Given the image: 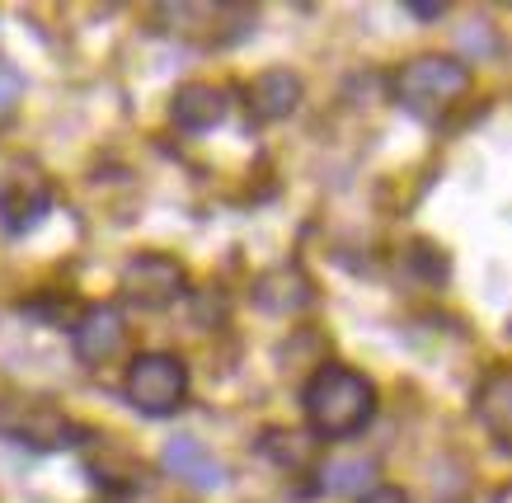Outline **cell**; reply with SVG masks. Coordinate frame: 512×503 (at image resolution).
<instances>
[{
  "mask_svg": "<svg viewBox=\"0 0 512 503\" xmlns=\"http://www.w3.org/2000/svg\"><path fill=\"white\" fill-rule=\"evenodd\" d=\"M170 118L184 132H212V127L226 118V90L221 85H207V80H188L174 90Z\"/></svg>",
  "mask_w": 512,
  "mask_h": 503,
  "instance_id": "cell-8",
  "label": "cell"
},
{
  "mask_svg": "<svg viewBox=\"0 0 512 503\" xmlns=\"http://www.w3.org/2000/svg\"><path fill=\"white\" fill-rule=\"evenodd\" d=\"M0 433L10 442H24V447H66V433H71V424H66L57 409L38 405V400H24V405H15V414H5L0 409Z\"/></svg>",
  "mask_w": 512,
  "mask_h": 503,
  "instance_id": "cell-6",
  "label": "cell"
},
{
  "mask_svg": "<svg viewBox=\"0 0 512 503\" xmlns=\"http://www.w3.org/2000/svg\"><path fill=\"white\" fill-rule=\"evenodd\" d=\"M296 104H301V80L292 71H264V76L249 85V109H254V118H264V123L287 118Z\"/></svg>",
  "mask_w": 512,
  "mask_h": 503,
  "instance_id": "cell-12",
  "label": "cell"
},
{
  "mask_svg": "<svg viewBox=\"0 0 512 503\" xmlns=\"http://www.w3.org/2000/svg\"><path fill=\"white\" fill-rule=\"evenodd\" d=\"M254 301H259L264 311H273V315H296L301 306H311V278H306L301 268L282 264V268H273V273L259 278Z\"/></svg>",
  "mask_w": 512,
  "mask_h": 503,
  "instance_id": "cell-11",
  "label": "cell"
},
{
  "mask_svg": "<svg viewBox=\"0 0 512 503\" xmlns=\"http://www.w3.org/2000/svg\"><path fill=\"white\" fill-rule=\"evenodd\" d=\"M409 15L414 19H442L447 15V5H442V0H437V5L433 0H414V5H409Z\"/></svg>",
  "mask_w": 512,
  "mask_h": 503,
  "instance_id": "cell-16",
  "label": "cell"
},
{
  "mask_svg": "<svg viewBox=\"0 0 512 503\" xmlns=\"http://www.w3.org/2000/svg\"><path fill=\"white\" fill-rule=\"evenodd\" d=\"M367 480H372V461H357V456H334L320 471V489L329 494H357Z\"/></svg>",
  "mask_w": 512,
  "mask_h": 503,
  "instance_id": "cell-13",
  "label": "cell"
},
{
  "mask_svg": "<svg viewBox=\"0 0 512 503\" xmlns=\"http://www.w3.org/2000/svg\"><path fill=\"white\" fill-rule=\"evenodd\" d=\"M362 503H409V494H404V489H395V485H376V489H367V494H362Z\"/></svg>",
  "mask_w": 512,
  "mask_h": 503,
  "instance_id": "cell-15",
  "label": "cell"
},
{
  "mask_svg": "<svg viewBox=\"0 0 512 503\" xmlns=\"http://www.w3.org/2000/svg\"><path fill=\"white\" fill-rule=\"evenodd\" d=\"M466 90H470V71L456 57H414L395 76V99L423 123L447 118L466 99Z\"/></svg>",
  "mask_w": 512,
  "mask_h": 503,
  "instance_id": "cell-2",
  "label": "cell"
},
{
  "mask_svg": "<svg viewBox=\"0 0 512 503\" xmlns=\"http://www.w3.org/2000/svg\"><path fill=\"white\" fill-rule=\"evenodd\" d=\"M123 344V315L113 306H90L76 325V353L80 362H104Z\"/></svg>",
  "mask_w": 512,
  "mask_h": 503,
  "instance_id": "cell-9",
  "label": "cell"
},
{
  "mask_svg": "<svg viewBox=\"0 0 512 503\" xmlns=\"http://www.w3.org/2000/svg\"><path fill=\"white\" fill-rule=\"evenodd\" d=\"M19 95H24V76H19L15 66L0 57V109H10Z\"/></svg>",
  "mask_w": 512,
  "mask_h": 503,
  "instance_id": "cell-14",
  "label": "cell"
},
{
  "mask_svg": "<svg viewBox=\"0 0 512 503\" xmlns=\"http://www.w3.org/2000/svg\"><path fill=\"white\" fill-rule=\"evenodd\" d=\"M301 409H306V424L320 438H353L372 424L376 414V386L372 377H362L343 362H325L306 391H301Z\"/></svg>",
  "mask_w": 512,
  "mask_h": 503,
  "instance_id": "cell-1",
  "label": "cell"
},
{
  "mask_svg": "<svg viewBox=\"0 0 512 503\" xmlns=\"http://www.w3.org/2000/svg\"><path fill=\"white\" fill-rule=\"evenodd\" d=\"M160 466L193 489H221V480H226V466L198 438H170L165 452H160Z\"/></svg>",
  "mask_w": 512,
  "mask_h": 503,
  "instance_id": "cell-7",
  "label": "cell"
},
{
  "mask_svg": "<svg viewBox=\"0 0 512 503\" xmlns=\"http://www.w3.org/2000/svg\"><path fill=\"white\" fill-rule=\"evenodd\" d=\"M475 419L489 428V438L498 447H508V433H512V377L503 367H494L484 386L475 391Z\"/></svg>",
  "mask_w": 512,
  "mask_h": 503,
  "instance_id": "cell-10",
  "label": "cell"
},
{
  "mask_svg": "<svg viewBox=\"0 0 512 503\" xmlns=\"http://www.w3.org/2000/svg\"><path fill=\"white\" fill-rule=\"evenodd\" d=\"M52 212V184L38 170H10L0 179V226L5 236H24Z\"/></svg>",
  "mask_w": 512,
  "mask_h": 503,
  "instance_id": "cell-4",
  "label": "cell"
},
{
  "mask_svg": "<svg viewBox=\"0 0 512 503\" xmlns=\"http://www.w3.org/2000/svg\"><path fill=\"white\" fill-rule=\"evenodd\" d=\"M123 391L141 414L165 419L188 400V362L174 358V353H137L127 367Z\"/></svg>",
  "mask_w": 512,
  "mask_h": 503,
  "instance_id": "cell-3",
  "label": "cell"
},
{
  "mask_svg": "<svg viewBox=\"0 0 512 503\" xmlns=\"http://www.w3.org/2000/svg\"><path fill=\"white\" fill-rule=\"evenodd\" d=\"M123 292L141 311H165L179 292H184V268L170 254H137L123 268Z\"/></svg>",
  "mask_w": 512,
  "mask_h": 503,
  "instance_id": "cell-5",
  "label": "cell"
}]
</instances>
